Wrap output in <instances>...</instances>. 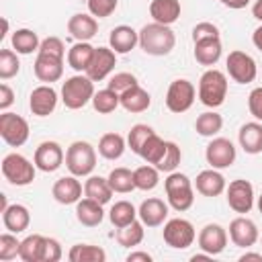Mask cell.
<instances>
[{
    "label": "cell",
    "mask_w": 262,
    "mask_h": 262,
    "mask_svg": "<svg viewBox=\"0 0 262 262\" xmlns=\"http://www.w3.org/2000/svg\"><path fill=\"white\" fill-rule=\"evenodd\" d=\"M139 45L147 55H168L174 45H176V35L168 25H160V23H149L143 25L139 31Z\"/></svg>",
    "instance_id": "6da1fadb"
},
{
    "label": "cell",
    "mask_w": 262,
    "mask_h": 262,
    "mask_svg": "<svg viewBox=\"0 0 262 262\" xmlns=\"http://www.w3.org/2000/svg\"><path fill=\"white\" fill-rule=\"evenodd\" d=\"M225 96H227V76L215 68L207 70L199 80V100L209 108H217L225 102Z\"/></svg>",
    "instance_id": "7a4b0ae2"
},
{
    "label": "cell",
    "mask_w": 262,
    "mask_h": 262,
    "mask_svg": "<svg viewBox=\"0 0 262 262\" xmlns=\"http://www.w3.org/2000/svg\"><path fill=\"white\" fill-rule=\"evenodd\" d=\"M164 188H166V196H168V205L182 213L188 211L194 203V190L190 184V178L182 172H170L168 178L164 180Z\"/></svg>",
    "instance_id": "3957f363"
},
{
    "label": "cell",
    "mask_w": 262,
    "mask_h": 262,
    "mask_svg": "<svg viewBox=\"0 0 262 262\" xmlns=\"http://www.w3.org/2000/svg\"><path fill=\"white\" fill-rule=\"evenodd\" d=\"M92 96H94V82L86 74L84 76L76 74L68 78L61 86V100L70 111H78L86 106L88 102H92Z\"/></svg>",
    "instance_id": "277c9868"
},
{
    "label": "cell",
    "mask_w": 262,
    "mask_h": 262,
    "mask_svg": "<svg viewBox=\"0 0 262 262\" xmlns=\"http://www.w3.org/2000/svg\"><path fill=\"white\" fill-rule=\"evenodd\" d=\"M66 166L74 176H90L96 168V149L88 141H74L66 151Z\"/></svg>",
    "instance_id": "5b68a950"
},
{
    "label": "cell",
    "mask_w": 262,
    "mask_h": 262,
    "mask_svg": "<svg viewBox=\"0 0 262 262\" xmlns=\"http://www.w3.org/2000/svg\"><path fill=\"white\" fill-rule=\"evenodd\" d=\"M35 164H31L25 156L12 151V154H6L4 160H2V176L14 184V186H27L35 180Z\"/></svg>",
    "instance_id": "8992f818"
},
{
    "label": "cell",
    "mask_w": 262,
    "mask_h": 262,
    "mask_svg": "<svg viewBox=\"0 0 262 262\" xmlns=\"http://www.w3.org/2000/svg\"><path fill=\"white\" fill-rule=\"evenodd\" d=\"M162 235H164V242L170 248H174V250H186L188 246H192V242L196 237V231H194V225L188 219L174 217V219H168L166 221Z\"/></svg>",
    "instance_id": "52a82bcc"
},
{
    "label": "cell",
    "mask_w": 262,
    "mask_h": 262,
    "mask_svg": "<svg viewBox=\"0 0 262 262\" xmlns=\"http://www.w3.org/2000/svg\"><path fill=\"white\" fill-rule=\"evenodd\" d=\"M196 96V88L190 80L186 78H178L168 86L166 92V106L170 113H186Z\"/></svg>",
    "instance_id": "ba28073f"
},
{
    "label": "cell",
    "mask_w": 262,
    "mask_h": 262,
    "mask_svg": "<svg viewBox=\"0 0 262 262\" xmlns=\"http://www.w3.org/2000/svg\"><path fill=\"white\" fill-rule=\"evenodd\" d=\"M0 137L10 147H20L29 139V123L16 113L4 111L0 115Z\"/></svg>",
    "instance_id": "9c48e42d"
},
{
    "label": "cell",
    "mask_w": 262,
    "mask_h": 262,
    "mask_svg": "<svg viewBox=\"0 0 262 262\" xmlns=\"http://www.w3.org/2000/svg\"><path fill=\"white\" fill-rule=\"evenodd\" d=\"M225 66H227L229 78H231L233 82H237V84H250V82L256 80V74H258L256 61H254V57H252L250 53H246V51H239V49L231 51V53L227 55Z\"/></svg>",
    "instance_id": "30bf717a"
},
{
    "label": "cell",
    "mask_w": 262,
    "mask_h": 262,
    "mask_svg": "<svg viewBox=\"0 0 262 262\" xmlns=\"http://www.w3.org/2000/svg\"><path fill=\"white\" fill-rule=\"evenodd\" d=\"M205 158H207V164L211 168H217V170H223V168H229L235 158H237V151H235V145L225 139V137H215L211 139V143L207 145L205 149Z\"/></svg>",
    "instance_id": "8fae6325"
},
{
    "label": "cell",
    "mask_w": 262,
    "mask_h": 262,
    "mask_svg": "<svg viewBox=\"0 0 262 262\" xmlns=\"http://www.w3.org/2000/svg\"><path fill=\"white\" fill-rule=\"evenodd\" d=\"M227 192V205L231 211L235 213H250L252 207H254V186L244 180V178H237V180H231L229 186L225 188Z\"/></svg>",
    "instance_id": "7c38bea8"
},
{
    "label": "cell",
    "mask_w": 262,
    "mask_h": 262,
    "mask_svg": "<svg viewBox=\"0 0 262 262\" xmlns=\"http://www.w3.org/2000/svg\"><path fill=\"white\" fill-rule=\"evenodd\" d=\"M63 149L57 141H41L35 149L33 164L41 172H55L63 164Z\"/></svg>",
    "instance_id": "4fadbf2b"
},
{
    "label": "cell",
    "mask_w": 262,
    "mask_h": 262,
    "mask_svg": "<svg viewBox=\"0 0 262 262\" xmlns=\"http://www.w3.org/2000/svg\"><path fill=\"white\" fill-rule=\"evenodd\" d=\"M115 66H117V53L111 47H96L94 55H92V61H90V66L84 74L92 82H100L115 70Z\"/></svg>",
    "instance_id": "5bb4252c"
},
{
    "label": "cell",
    "mask_w": 262,
    "mask_h": 262,
    "mask_svg": "<svg viewBox=\"0 0 262 262\" xmlns=\"http://www.w3.org/2000/svg\"><path fill=\"white\" fill-rule=\"evenodd\" d=\"M199 248L211 256H217L225 250L227 246V231L219 225V223H207L201 231H199Z\"/></svg>",
    "instance_id": "9a60e30c"
},
{
    "label": "cell",
    "mask_w": 262,
    "mask_h": 262,
    "mask_svg": "<svg viewBox=\"0 0 262 262\" xmlns=\"http://www.w3.org/2000/svg\"><path fill=\"white\" fill-rule=\"evenodd\" d=\"M57 106V92L51 88V84H41L33 88L29 96V108L37 117H49Z\"/></svg>",
    "instance_id": "2e32d148"
},
{
    "label": "cell",
    "mask_w": 262,
    "mask_h": 262,
    "mask_svg": "<svg viewBox=\"0 0 262 262\" xmlns=\"http://www.w3.org/2000/svg\"><path fill=\"white\" fill-rule=\"evenodd\" d=\"M260 233H258V227L252 219L248 217H235L231 223H229V239L233 246L237 248H252L256 242H258Z\"/></svg>",
    "instance_id": "e0dca14e"
},
{
    "label": "cell",
    "mask_w": 262,
    "mask_h": 262,
    "mask_svg": "<svg viewBox=\"0 0 262 262\" xmlns=\"http://www.w3.org/2000/svg\"><path fill=\"white\" fill-rule=\"evenodd\" d=\"M82 184L78 180V176H61L55 180L51 194L59 205H76L82 199Z\"/></svg>",
    "instance_id": "ac0fdd59"
},
{
    "label": "cell",
    "mask_w": 262,
    "mask_h": 262,
    "mask_svg": "<svg viewBox=\"0 0 262 262\" xmlns=\"http://www.w3.org/2000/svg\"><path fill=\"white\" fill-rule=\"evenodd\" d=\"M33 70H35L37 80H41L45 84H51V82H57L63 76V59L47 55V53H37Z\"/></svg>",
    "instance_id": "d6986e66"
},
{
    "label": "cell",
    "mask_w": 262,
    "mask_h": 262,
    "mask_svg": "<svg viewBox=\"0 0 262 262\" xmlns=\"http://www.w3.org/2000/svg\"><path fill=\"white\" fill-rule=\"evenodd\" d=\"M137 213H139V219L145 227H160L168 217V205L162 199L149 196L139 205Z\"/></svg>",
    "instance_id": "ffe728a7"
},
{
    "label": "cell",
    "mask_w": 262,
    "mask_h": 262,
    "mask_svg": "<svg viewBox=\"0 0 262 262\" xmlns=\"http://www.w3.org/2000/svg\"><path fill=\"white\" fill-rule=\"evenodd\" d=\"M194 188L196 192H201L203 196H219L227 186H225V178L217 168H209L196 174L194 180Z\"/></svg>",
    "instance_id": "44dd1931"
},
{
    "label": "cell",
    "mask_w": 262,
    "mask_h": 262,
    "mask_svg": "<svg viewBox=\"0 0 262 262\" xmlns=\"http://www.w3.org/2000/svg\"><path fill=\"white\" fill-rule=\"evenodd\" d=\"M68 33L76 39V41H90L96 33H98V23L92 14H72L68 20Z\"/></svg>",
    "instance_id": "7402d4cb"
},
{
    "label": "cell",
    "mask_w": 262,
    "mask_h": 262,
    "mask_svg": "<svg viewBox=\"0 0 262 262\" xmlns=\"http://www.w3.org/2000/svg\"><path fill=\"white\" fill-rule=\"evenodd\" d=\"M139 43V33L129 25H119L108 35V45L115 53H129Z\"/></svg>",
    "instance_id": "603a6c76"
},
{
    "label": "cell",
    "mask_w": 262,
    "mask_h": 262,
    "mask_svg": "<svg viewBox=\"0 0 262 262\" xmlns=\"http://www.w3.org/2000/svg\"><path fill=\"white\" fill-rule=\"evenodd\" d=\"M180 2L178 0H151L149 2V16L154 23L160 25H172L180 18Z\"/></svg>",
    "instance_id": "cb8c5ba5"
},
{
    "label": "cell",
    "mask_w": 262,
    "mask_h": 262,
    "mask_svg": "<svg viewBox=\"0 0 262 262\" xmlns=\"http://www.w3.org/2000/svg\"><path fill=\"white\" fill-rule=\"evenodd\" d=\"M76 219L84 225V227H96L102 223L104 219V211H102V205L84 196L76 203Z\"/></svg>",
    "instance_id": "d4e9b609"
},
{
    "label": "cell",
    "mask_w": 262,
    "mask_h": 262,
    "mask_svg": "<svg viewBox=\"0 0 262 262\" xmlns=\"http://www.w3.org/2000/svg\"><path fill=\"white\" fill-rule=\"evenodd\" d=\"M237 139L239 145L246 154H262V125L252 121V123H244L237 131Z\"/></svg>",
    "instance_id": "484cf974"
},
{
    "label": "cell",
    "mask_w": 262,
    "mask_h": 262,
    "mask_svg": "<svg viewBox=\"0 0 262 262\" xmlns=\"http://www.w3.org/2000/svg\"><path fill=\"white\" fill-rule=\"evenodd\" d=\"M149 104H151V96H149V92H147L145 88H141L139 84L131 86L129 90H125V92L121 94V106H123L127 113H133V115L143 113V111L149 108Z\"/></svg>",
    "instance_id": "4316f807"
},
{
    "label": "cell",
    "mask_w": 262,
    "mask_h": 262,
    "mask_svg": "<svg viewBox=\"0 0 262 262\" xmlns=\"http://www.w3.org/2000/svg\"><path fill=\"white\" fill-rule=\"evenodd\" d=\"M2 223H4V227H6L8 231L20 233V231H25V229L29 227V223H31V213H29V209H27L25 205H18V203L8 205V207L2 211Z\"/></svg>",
    "instance_id": "83f0119b"
},
{
    "label": "cell",
    "mask_w": 262,
    "mask_h": 262,
    "mask_svg": "<svg viewBox=\"0 0 262 262\" xmlns=\"http://www.w3.org/2000/svg\"><path fill=\"white\" fill-rule=\"evenodd\" d=\"M221 39L219 37H209L194 41V59L201 66H215L221 57Z\"/></svg>",
    "instance_id": "f1b7e54d"
},
{
    "label": "cell",
    "mask_w": 262,
    "mask_h": 262,
    "mask_svg": "<svg viewBox=\"0 0 262 262\" xmlns=\"http://www.w3.org/2000/svg\"><path fill=\"white\" fill-rule=\"evenodd\" d=\"M94 49L88 41H76L70 49H68V66L76 72H86L90 61H92V55H94Z\"/></svg>",
    "instance_id": "f546056e"
},
{
    "label": "cell",
    "mask_w": 262,
    "mask_h": 262,
    "mask_svg": "<svg viewBox=\"0 0 262 262\" xmlns=\"http://www.w3.org/2000/svg\"><path fill=\"white\" fill-rule=\"evenodd\" d=\"M113 188L108 184V178H102V176H88L86 182H84V196L100 203V205H106L113 196Z\"/></svg>",
    "instance_id": "4dcf8cb0"
},
{
    "label": "cell",
    "mask_w": 262,
    "mask_h": 262,
    "mask_svg": "<svg viewBox=\"0 0 262 262\" xmlns=\"http://www.w3.org/2000/svg\"><path fill=\"white\" fill-rule=\"evenodd\" d=\"M45 235L41 233H31L20 242V252L18 258L23 262H43V250H45Z\"/></svg>",
    "instance_id": "1f68e13d"
},
{
    "label": "cell",
    "mask_w": 262,
    "mask_h": 262,
    "mask_svg": "<svg viewBox=\"0 0 262 262\" xmlns=\"http://www.w3.org/2000/svg\"><path fill=\"white\" fill-rule=\"evenodd\" d=\"M10 43H12V49H16V53L20 55H29L33 51H39V35L31 29H16L10 37Z\"/></svg>",
    "instance_id": "d6a6232c"
},
{
    "label": "cell",
    "mask_w": 262,
    "mask_h": 262,
    "mask_svg": "<svg viewBox=\"0 0 262 262\" xmlns=\"http://www.w3.org/2000/svg\"><path fill=\"white\" fill-rule=\"evenodd\" d=\"M68 260H70V262H104V260H106V252H104L100 246L76 244V246L70 248Z\"/></svg>",
    "instance_id": "836d02e7"
},
{
    "label": "cell",
    "mask_w": 262,
    "mask_h": 262,
    "mask_svg": "<svg viewBox=\"0 0 262 262\" xmlns=\"http://www.w3.org/2000/svg\"><path fill=\"white\" fill-rule=\"evenodd\" d=\"M125 147H127L125 137L119 133H104L98 141V154L104 160H119L123 156Z\"/></svg>",
    "instance_id": "e575fe53"
},
{
    "label": "cell",
    "mask_w": 262,
    "mask_h": 262,
    "mask_svg": "<svg viewBox=\"0 0 262 262\" xmlns=\"http://www.w3.org/2000/svg\"><path fill=\"white\" fill-rule=\"evenodd\" d=\"M137 209L133 207V203H129V201H117L113 207H111V211H108V219H111V223L119 229V227H125V225H129V223H133L135 219H137Z\"/></svg>",
    "instance_id": "d590c367"
},
{
    "label": "cell",
    "mask_w": 262,
    "mask_h": 262,
    "mask_svg": "<svg viewBox=\"0 0 262 262\" xmlns=\"http://www.w3.org/2000/svg\"><path fill=\"white\" fill-rule=\"evenodd\" d=\"M143 223L141 221H133V223H129V225H125V227H119L117 229V233H115V239H117V244L119 246H123V248H133V246H139L141 242H143V235H145V231H143Z\"/></svg>",
    "instance_id": "8d00e7d4"
},
{
    "label": "cell",
    "mask_w": 262,
    "mask_h": 262,
    "mask_svg": "<svg viewBox=\"0 0 262 262\" xmlns=\"http://www.w3.org/2000/svg\"><path fill=\"white\" fill-rule=\"evenodd\" d=\"M223 127V117L215 111H207V113H201L196 117V123H194V129L199 135L203 137H213L221 131Z\"/></svg>",
    "instance_id": "74e56055"
},
{
    "label": "cell",
    "mask_w": 262,
    "mask_h": 262,
    "mask_svg": "<svg viewBox=\"0 0 262 262\" xmlns=\"http://www.w3.org/2000/svg\"><path fill=\"white\" fill-rule=\"evenodd\" d=\"M133 182H135V188L139 190H154L160 182V170L151 164H145V166H139L133 170Z\"/></svg>",
    "instance_id": "f35d334b"
},
{
    "label": "cell",
    "mask_w": 262,
    "mask_h": 262,
    "mask_svg": "<svg viewBox=\"0 0 262 262\" xmlns=\"http://www.w3.org/2000/svg\"><path fill=\"white\" fill-rule=\"evenodd\" d=\"M92 106H94L96 113L108 115V113L117 111V106H121V94H117V92L111 90V88L98 90V92H94V96H92Z\"/></svg>",
    "instance_id": "ab89813d"
},
{
    "label": "cell",
    "mask_w": 262,
    "mask_h": 262,
    "mask_svg": "<svg viewBox=\"0 0 262 262\" xmlns=\"http://www.w3.org/2000/svg\"><path fill=\"white\" fill-rule=\"evenodd\" d=\"M164 151H166V141H164L158 133H151L149 139L143 143V147H141V151H139L137 156H139L141 160H145L147 164L156 166V164L162 160Z\"/></svg>",
    "instance_id": "60d3db41"
},
{
    "label": "cell",
    "mask_w": 262,
    "mask_h": 262,
    "mask_svg": "<svg viewBox=\"0 0 262 262\" xmlns=\"http://www.w3.org/2000/svg\"><path fill=\"white\" fill-rule=\"evenodd\" d=\"M108 184L115 192L127 194L131 190H135V182H133V172L129 168H113L108 172Z\"/></svg>",
    "instance_id": "b9f144b4"
},
{
    "label": "cell",
    "mask_w": 262,
    "mask_h": 262,
    "mask_svg": "<svg viewBox=\"0 0 262 262\" xmlns=\"http://www.w3.org/2000/svg\"><path fill=\"white\" fill-rule=\"evenodd\" d=\"M180 160H182V151L180 147L174 143V141H166V151L162 156V160L156 164V168L160 172H174L178 166H180Z\"/></svg>",
    "instance_id": "7bdbcfd3"
},
{
    "label": "cell",
    "mask_w": 262,
    "mask_h": 262,
    "mask_svg": "<svg viewBox=\"0 0 262 262\" xmlns=\"http://www.w3.org/2000/svg\"><path fill=\"white\" fill-rule=\"evenodd\" d=\"M151 133H156V131H154L149 125H145V123L133 125L131 131H129V135H127V145L131 147V151H133V154H139L141 147H143V143L149 139Z\"/></svg>",
    "instance_id": "ee69618b"
},
{
    "label": "cell",
    "mask_w": 262,
    "mask_h": 262,
    "mask_svg": "<svg viewBox=\"0 0 262 262\" xmlns=\"http://www.w3.org/2000/svg\"><path fill=\"white\" fill-rule=\"evenodd\" d=\"M20 70V61L16 57V51L12 49H0V78L2 80H10L18 74Z\"/></svg>",
    "instance_id": "f6af8a7d"
},
{
    "label": "cell",
    "mask_w": 262,
    "mask_h": 262,
    "mask_svg": "<svg viewBox=\"0 0 262 262\" xmlns=\"http://www.w3.org/2000/svg\"><path fill=\"white\" fill-rule=\"evenodd\" d=\"M18 252H20V242L16 239V235L12 231L2 233L0 235V260L2 262H8V260L16 258Z\"/></svg>",
    "instance_id": "bcb514c9"
},
{
    "label": "cell",
    "mask_w": 262,
    "mask_h": 262,
    "mask_svg": "<svg viewBox=\"0 0 262 262\" xmlns=\"http://www.w3.org/2000/svg\"><path fill=\"white\" fill-rule=\"evenodd\" d=\"M86 4H88V12L92 16L106 18L117 10L119 0H86Z\"/></svg>",
    "instance_id": "7dc6e473"
},
{
    "label": "cell",
    "mask_w": 262,
    "mask_h": 262,
    "mask_svg": "<svg viewBox=\"0 0 262 262\" xmlns=\"http://www.w3.org/2000/svg\"><path fill=\"white\" fill-rule=\"evenodd\" d=\"M135 84H137V78H135L133 74H129V72H119V74H115V76L108 80L106 88L115 90L117 94H123L125 90H129V88L135 86Z\"/></svg>",
    "instance_id": "c3c4849f"
},
{
    "label": "cell",
    "mask_w": 262,
    "mask_h": 262,
    "mask_svg": "<svg viewBox=\"0 0 262 262\" xmlns=\"http://www.w3.org/2000/svg\"><path fill=\"white\" fill-rule=\"evenodd\" d=\"M37 53H47V55H53V57H66V45L59 37H47L41 41L39 45V51Z\"/></svg>",
    "instance_id": "681fc988"
},
{
    "label": "cell",
    "mask_w": 262,
    "mask_h": 262,
    "mask_svg": "<svg viewBox=\"0 0 262 262\" xmlns=\"http://www.w3.org/2000/svg\"><path fill=\"white\" fill-rule=\"evenodd\" d=\"M248 111L256 121H262V86L254 88L248 96Z\"/></svg>",
    "instance_id": "f907efd6"
},
{
    "label": "cell",
    "mask_w": 262,
    "mask_h": 262,
    "mask_svg": "<svg viewBox=\"0 0 262 262\" xmlns=\"http://www.w3.org/2000/svg\"><path fill=\"white\" fill-rule=\"evenodd\" d=\"M209 37H219V29L213 23L205 20V23L194 25V29H192V43L201 41V39H209Z\"/></svg>",
    "instance_id": "816d5d0a"
},
{
    "label": "cell",
    "mask_w": 262,
    "mask_h": 262,
    "mask_svg": "<svg viewBox=\"0 0 262 262\" xmlns=\"http://www.w3.org/2000/svg\"><path fill=\"white\" fill-rule=\"evenodd\" d=\"M61 256H63V250H61L59 242L53 237H47L45 250H43V262H57V260H61Z\"/></svg>",
    "instance_id": "f5cc1de1"
},
{
    "label": "cell",
    "mask_w": 262,
    "mask_h": 262,
    "mask_svg": "<svg viewBox=\"0 0 262 262\" xmlns=\"http://www.w3.org/2000/svg\"><path fill=\"white\" fill-rule=\"evenodd\" d=\"M14 102V90L4 82L0 84V111H8V106Z\"/></svg>",
    "instance_id": "db71d44e"
},
{
    "label": "cell",
    "mask_w": 262,
    "mask_h": 262,
    "mask_svg": "<svg viewBox=\"0 0 262 262\" xmlns=\"http://www.w3.org/2000/svg\"><path fill=\"white\" fill-rule=\"evenodd\" d=\"M127 262H151V254H147V252H131L127 256Z\"/></svg>",
    "instance_id": "11a10c76"
},
{
    "label": "cell",
    "mask_w": 262,
    "mask_h": 262,
    "mask_svg": "<svg viewBox=\"0 0 262 262\" xmlns=\"http://www.w3.org/2000/svg\"><path fill=\"white\" fill-rule=\"evenodd\" d=\"M219 2H221L223 6H227V8H233V10H239V8H246L250 0H219Z\"/></svg>",
    "instance_id": "9f6ffc18"
},
{
    "label": "cell",
    "mask_w": 262,
    "mask_h": 262,
    "mask_svg": "<svg viewBox=\"0 0 262 262\" xmlns=\"http://www.w3.org/2000/svg\"><path fill=\"white\" fill-rule=\"evenodd\" d=\"M252 43L256 45L258 51H262V25H260L258 29H254V33H252Z\"/></svg>",
    "instance_id": "6f0895ef"
},
{
    "label": "cell",
    "mask_w": 262,
    "mask_h": 262,
    "mask_svg": "<svg viewBox=\"0 0 262 262\" xmlns=\"http://www.w3.org/2000/svg\"><path fill=\"white\" fill-rule=\"evenodd\" d=\"M246 260H256V262H262V254L258 252H246L239 256V262H246Z\"/></svg>",
    "instance_id": "680465c9"
},
{
    "label": "cell",
    "mask_w": 262,
    "mask_h": 262,
    "mask_svg": "<svg viewBox=\"0 0 262 262\" xmlns=\"http://www.w3.org/2000/svg\"><path fill=\"white\" fill-rule=\"evenodd\" d=\"M252 14H254V18L262 20V0H256V2H254V6H252Z\"/></svg>",
    "instance_id": "91938a15"
},
{
    "label": "cell",
    "mask_w": 262,
    "mask_h": 262,
    "mask_svg": "<svg viewBox=\"0 0 262 262\" xmlns=\"http://www.w3.org/2000/svg\"><path fill=\"white\" fill-rule=\"evenodd\" d=\"M207 258H211V254H207V252H203V254H194V256H190V260H192V262H196V260H207Z\"/></svg>",
    "instance_id": "94428289"
},
{
    "label": "cell",
    "mask_w": 262,
    "mask_h": 262,
    "mask_svg": "<svg viewBox=\"0 0 262 262\" xmlns=\"http://www.w3.org/2000/svg\"><path fill=\"white\" fill-rule=\"evenodd\" d=\"M6 33H8V20H6V18H2V33H0V39H4V37H6Z\"/></svg>",
    "instance_id": "6125c7cd"
},
{
    "label": "cell",
    "mask_w": 262,
    "mask_h": 262,
    "mask_svg": "<svg viewBox=\"0 0 262 262\" xmlns=\"http://www.w3.org/2000/svg\"><path fill=\"white\" fill-rule=\"evenodd\" d=\"M8 207V203H6V194H0V211H4Z\"/></svg>",
    "instance_id": "be15d7a7"
},
{
    "label": "cell",
    "mask_w": 262,
    "mask_h": 262,
    "mask_svg": "<svg viewBox=\"0 0 262 262\" xmlns=\"http://www.w3.org/2000/svg\"><path fill=\"white\" fill-rule=\"evenodd\" d=\"M258 211H260V213H262V194H260V196H258Z\"/></svg>",
    "instance_id": "e7e4bbea"
}]
</instances>
